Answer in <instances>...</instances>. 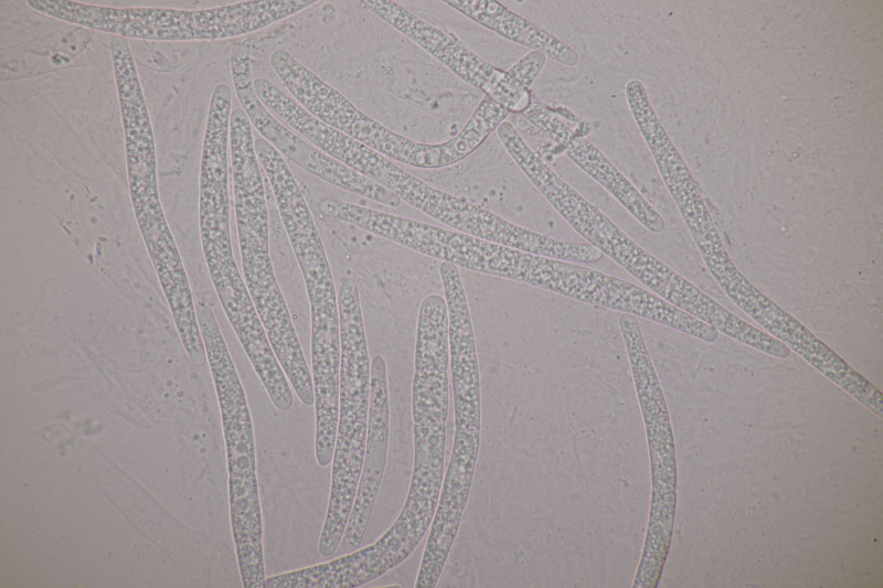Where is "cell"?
I'll return each instance as SVG.
<instances>
[{
    "label": "cell",
    "instance_id": "cell-3",
    "mask_svg": "<svg viewBox=\"0 0 883 588\" xmlns=\"http://www.w3.org/2000/svg\"><path fill=\"white\" fill-rule=\"evenodd\" d=\"M340 320V386L336 445L328 509L318 552L331 557L339 544L353 504L364 458L370 404L371 362L354 279H342L338 293Z\"/></svg>",
    "mask_w": 883,
    "mask_h": 588
},
{
    "label": "cell",
    "instance_id": "cell-8",
    "mask_svg": "<svg viewBox=\"0 0 883 588\" xmlns=\"http://www.w3.org/2000/svg\"><path fill=\"white\" fill-rule=\"evenodd\" d=\"M636 394L642 413L651 467V502L640 565L663 567L675 510V459L672 429L662 388L647 345L636 340L626 346Z\"/></svg>",
    "mask_w": 883,
    "mask_h": 588
},
{
    "label": "cell",
    "instance_id": "cell-20",
    "mask_svg": "<svg viewBox=\"0 0 883 588\" xmlns=\"http://www.w3.org/2000/svg\"><path fill=\"white\" fill-rule=\"evenodd\" d=\"M546 56L540 51H530L513 63L507 73L521 86L530 90L542 71Z\"/></svg>",
    "mask_w": 883,
    "mask_h": 588
},
{
    "label": "cell",
    "instance_id": "cell-18",
    "mask_svg": "<svg viewBox=\"0 0 883 588\" xmlns=\"http://www.w3.org/2000/svg\"><path fill=\"white\" fill-rule=\"evenodd\" d=\"M563 148L566 157L603 186L639 224L653 234L666 229L662 215L592 141L574 132Z\"/></svg>",
    "mask_w": 883,
    "mask_h": 588
},
{
    "label": "cell",
    "instance_id": "cell-6",
    "mask_svg": "<svg viewBox=\"0 0 883 588\" xmlns=\"http://www.w3.org/2000/svg\"><path fill=\"white\" fill-rule=\"evenodd\" d=\"M503 148L551 206L582 236L652 291L668 265L637 244L598 206L553 171L509 121L497 129Z\"/></svg>",
    "mask_w": 883,
    "mask_h": 588
},
{
    "label": "cell",
    "instance_id": "cell-2",
    "mask_svg": "<svg viewBox=\"0 0 883 588\" xmlns=\"http://www.w3.org/2000/svg\"><path fill=\"white\" fill-rule=\"evenodd\" d=\"M196 316L221 408L231 522L242 582L246 588H264L263 520L251 413L213 310L202 303Z\"/></svg>",
    "mask_w": 883,
    "mask_h": 588
},
{
    "label": "cell",
    "instance_id": "cell-12",
    "mask_svg": "<svg viewBox=\"0 0 883 588\" xmlns=\"http://www.w3.org/2000/svg\"><path fill=\"white\" fill-rule=\"evenodd\" d=\"M238 244L244 280L268 342L297 397L310 406L315 403L311 372L276 280L269 246L257 239Z\"/></svg>",
    "mask_w": 883,
    "mask_h": 588
},
{
    "label": "cell",
    "instance_id": "cell-16",
    "mask_svg": "<svg viewBox=\"0 0 883 588\" xmlns=\"http://www.w3.org/2000/svg\"><path fill=\"white\" fill-rule=\"evenodd\" d=\"M310 304L311 354L341 352L338 295L318 228L289 237Z\"/></svg>",
    "mask_w": 883,
    "mask_h": 588
},
{
    "label": "cell",
    "instance_id": "cell-7",
    "mask_svg": "<svg viewBox=\"0 0 883 588\" xmlns=\"http://www.w3.org/2000/svg\"><path fill=\"white\" fill-rule=\"evenodd\" d=\"M468 270L532 287L621 313L642 318L651 292L630 281L582 264L534 255L479 239Z\"/></svg>",
    "mask_w": 883,
    "mask_h": 588
},
{
    "label": "cell",
    "instance_id": "cell-4",
    "mask_svg": "<svg viewBox=\"0 0 883 588\" xmlns=\"http://www.w3.org/2000/svg\"><path fill=\"white\" fill-rule=\"evenodd\" d=\"M448 312L432 293L419 306L416 327L412 416L414 466L407 495L437 505L444 479L449 406Z\"/></svg>",
    "mask_w": 883,
    "mask_h": 588
},
{
    "label": "cell",
    "instance_id": "cell-13",
    "mask_svg": "<svg viewBox=\"0 0 883 588\" xmlns=\"http://www.w3.org/2000/svg\"><path fill=\"white\" fill-rule=\"evenodd\" d=\"M390 436V402L386 363L376 354L371 361L368 430L361 474L353 504L341 538L342 550L360 548L366 533L374 503L380 491Z\"/></svg>",
    "mask_w": 883,
    "mask_h": 588
},
{
    "label": "cell",
    "instance_id": "cell-10",
    "mask_svg": "<svg viewBox=\"0 0 883 588\" xmlns=\"http://www.w3.org/2000/svg\"><path fill=\"white\" fill-rule=\"evenodd\" d=\"M362 6L435 57L465 83L483 92L510 114H523L532 101L529 89L439 29L392 0H362Z\"/></svg>",
    "mask_w": 883,
    "mask_h": 588
},
{
    "label": "cell",
    "instance_id": "cell-15",
    "mask_svg": "<svg viewBox=\"0 0 883 588\" xmlns=\"http://www.w3.org/2000/svg\"><path fill=\"white\" fill-rule=\"evenodd\" d=\"M253 126L241 106L232 109L230 156L238 238L254 237L269 245L268 209Z\"/></svg>",
    "mask_w": 883,
    "mask_h": 588
},
{
    "label": "cell",
    "instance_id": "cell-9",
    "mask_svg": "<svg viewBox=\"0 0 883 588\" xmlns=\"http://www.w3.org/2000/svg\"><path fill=\"white\" fill-rule=\"evenodd\" d=\"M269 63L288 94L319 120L395 162L429 169L428 143L376 121L290 52L274 51Z\"/></svg>",
    "mask_w": 883,
    "mask_h": 588
},
{
    "label": "cell",
    "instance_id": "cell-11",
    "mask_svg": "<svg viewBox=\"0 0 883 588\" xmlns=\"http://www.w3.org/2000/svg\"><path fill=\"white\" fill-rule=\"evenodd\" d=\"M231 75L240 106L252 126L285 159L339 189L392 207L401 204L392 191L325 153L272 114L255 93L249 66H237Z\"/></svg>",
    "mask_w": 883,
    "mask_h": 588
},
{
    "label": "cell",
    "instance_id": "cell-1",
    "mask_svg": "<svg viewBox=\"0 0 883 588\" xmlns=\"http://www.w3.org/2000/svg\"><path fill=\"white\" fill-rule=\"evenodd\" d=\"M317 0H251L185 10L115 8L70 0H28L43 15L125 39L216 41L246 36L299 13Z\"/></svg>",
    "mask_w": 883,
    "mask_h": 588
},
{
    "label": "cell",
    "instance_id": "cell-19",
    "mask_svg": "<svg viewBox=\"0 0 883 588\" xmlns=\"http://www.w3.org/2000/svg\"><path fill=\"white\" fill-rule=\"evenodd\" d=\"M652 157L702 258L713 257L724 250L725 246L704 200L674 145L661 147Z\"/></svg>",
    "mask_w": 883,
    "mask_h": 588
},
{
    "label": "cell",
    "instance_id": "cell-5",
    "mask_svg": "<svg viewBox=\"0 0 883 588\" xmlns=\"http://www.w3.org/2000/svg\"><path fill=\"white\" fill-rule=\"evenodd\" d=\"M125 139L128 186L136 221L156 270L182 259L166 220L158 189L156 142L150 114L127 39L109 40Z\"/></svg>",
    "mask_w": 883,
    "mask_h": 588
},
{
    "label": "cell",
    "instance_id": "cell-17",
    "mask_svg": "<svg viewBox=\"0 0 883 588\" xmlns=\"http://www.w3.org/2000/svg\"><path fill=\"white\" fill-rule=\"evenodd\" d=\"M443 2L506 40L529 47L530 51H540L564 66L573 67L581 60L573 46L496 0Z\"/></svg>",
    "mask_w": 883,
    "mask_h": 588
},
{
    "label": "cell",
    "instance_id": "cell-14",
    "mask_svg": "<svg viewBox=\"0 0 883 588\" xmlns=\"http://www.w3.org/2000/svg\"><path fill=\"white\" fill-rule=\"evenodd\" d=\"M255 93L265 107L308 142L347 167L377 182L391 159L325 124L275 83L257 77Z\"/></svg>",
    "mask_w": 883,
    "mask_h": 588
}]
</instances>
